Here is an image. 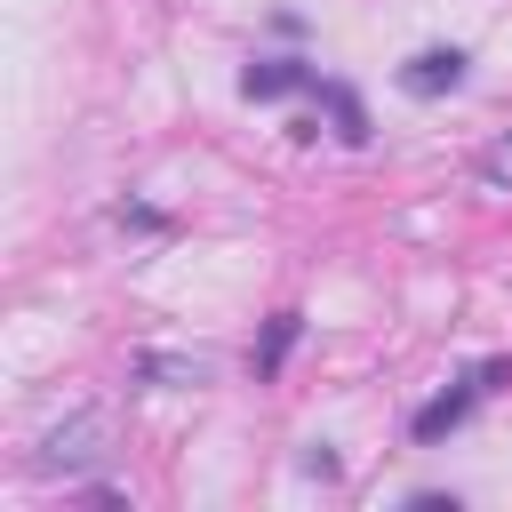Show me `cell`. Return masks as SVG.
<instances>
[{
    "instance_id": "cell-8",
    "label": "cell",
    "mask_w": 512,
    "mask_h": 512,
    "mask_svg": "<svg viewBox=\"0 0 512 512\" xmlns=\"http://www.w3.org/2000/svg\"><path fill=\"white\" fill-rule=\"evenodd\" d=\"M480 176H488L496 192H512V128H504V136H496V144L480 152Z\"/></svg>"
},
{
    "instance_id": "cell-3",
    "label": "cell",
    "mask_w": 512,
    "mask_h": 512,
    "mask_svg": "<svg viewBox=\"0 0 512 512\" xmlns=\"http://www.w3.org/2000/svg\"><path fill=\"white\" fill-rule=\"evenodd\" d=\"M400 88H408V96H448V88H464V48H424V56H408V64H400Z\"/></svg>"
},
{
    "instance_id": "cell-4",
    "label": "cell",
    "mask_w": 512,
    "mask_h": 512,
    "mask_svg": "<svg viewBox=\"0 0 512 512\" xmlns=\"http://www.w3.org/2000/svg\"><path fill=\"white\" fill-rule=\"evenodd\" d=\"M296 88H312V64H296V56H256V64L240 72V96H256V104L296 96Z\"/></svg>"
},
{
    "instance_id": "cell-6",
    "label": "cell",
    "mask_w": 512,
    "mask_h": 512,
    "mask_svg": "<svg viewBox=\"0 0 512 512\" xmlns=\"http://www.w3.org/2000/svg\"><path fill=\"white\" fill-rule=\"evenodd\" d=\"M296 336H304V312H272V328L256 344V376H280V360L296 352Z\"/></svg>"
},
{
    "instance_id": "cell-1",
    "label": "cell",
    "mask_w": 512,
    "mask_h": 512,
    "mask_svg": "<svg viewBox=\"0 0 512 512\" xmlns=\"http://www.w3.org/2000/svg\"><path fill=\"white\" fill-rule=\"evenodd\" d=\"M104 456H112V416H104V408H72L64 424L40 432V456H32V464H40V472H64V480H88Z\"/></svg>"
},
{
    "instance_id": "cell-2",
    "label": "cell",
    "mask_w": 512,
    "mask_h": 512,
    "mask_svg": "<svg viewBox=\"0 0 512 512\" xmlns=\"http://www.w3.org/2000/svg\"><path fill=\"white\" fill-rule=\"evenodd\" d=\"M496 384H512V360H480V368H472L456 392H440L432 408H416V440H440V432H456V424L472 416V400H480V392H496Z\"/></svg>"
},
{
    "instance_id": "cell-7",
    "label": "cell",
    "mask_w": 512,
    "mask_h": 512,
    "mask_svg": "<svg viewBox=\"0 0 512 512\" xmlns=\"http://www.w3.org/2000/svg\"><path fill=\"white\" fill-rule=\"evenodd\" d=\"M320 96H328V120H336V136H344V144H368V112H360V96H352L344 80H320Z\"/></svg>"
},
{
    "instance_id": "cell-5",
    "label": "cell",
    "mask_w": 512,
    "mask_h": 512,
    "mask_svg": "<svg viewBox=\"0 0 512 512\" xmlns=\"http://www.w3.org/2000/svg\"><path fill=\"white\" fill-rule=\"evenodd\" d=\"M128 368L152 376V384H208V360H200V352H136Z\"/></svg>"
}]
</instances>
